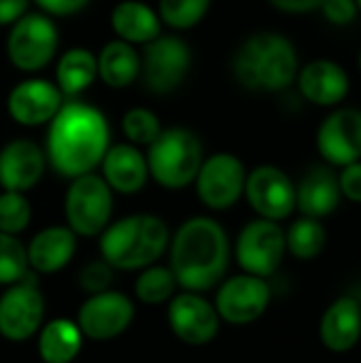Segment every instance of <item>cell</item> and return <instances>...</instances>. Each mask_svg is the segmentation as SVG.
<instances>
[{
	"label": "cell",
	"mask_w": 361,
	"mask_h": 363,
	"mask_svg": "<svg viewBox=\"0 0 361 363\" xmlns=\"http://www.w3.org/2000/svg\"><path fill=\"white\" fill-rule=\"evenodd\" d=\"M111 147L109 121L91 104L64 102L47 130V162L64 179L94 172Z\"/></svg>",
	"instance_id": "cell-1"
},
{
	"label": "cell",
	"mask_w": 361,
	"mask_h": 363,
	"mask_svg": "<svg viewBox=\"0 0 361 363\" xmlns=\"http://www.w3.org/2000/svg\"><path fill=\"white\" fill-rule=\"evenodd\" d=\"M170 270L183 291L204 294L228 274L232 247L226 228L213 217H191L179 225L168 245Z\"/></svg>",
	"instance_id": "cell-2"
},
{
	"label": "cell",
	"mask_w": 361,
	"mask_h": 363,
	"mask_svg": "<svg viewBox=\"0 0 361 363\" xmlns=\"http://www.w3.org/2000/svg\"><path fill=\"white\" fill-rule=\"evenodd\" d=\"M300 55L294 40L274 30H262L247 36L234 57L232 74L249 91L279 94L296 83Z\"/></svg>",
	"instance_id": "cell-3"
},
{
	"label": "cell",
	"mask_w": 361,
	"mask_h": 363,
	"mask_svg": "<svg viewBox=\"0 0 361 363\" xmlns=\"http://www.w3.org/2000/svg\"><path fill=\"white\" fill-rule=\"evenodd\" d=\"M170 230L157 215L136 213L106 225L100 234V257L121 272H138L168 251Z\"/></svg>",
	"instance_id": "cell-4"
},
{
	"label": "cell",
	"mask_w": 361,
	"mask_h": 363,
	"mask_svg": "<svg viewBox=\"0 0 361 363\" xmlns=\"http://www.w3.org/2000/svg\"><path fill=\"white\" fill-rule=\"evenodd\" d=\"M149 177L164 189H185L194 183L204 151L200 138L187 128H168L147 147Z\"/></svg>",
	"instance_id": "cell-5"
},
{
	"label": "cell",
	"mask_w": 361,
	"mask_h": 363,
	"mask_svg": "<svg viewBox=\"0 0 361 363\" xmlns=\"http://www.w3.org/2000/svg\"><path fill=\"white\" fill-rule=\"evenodd\" d=\"M70 181L72 183L64 196L66 225L81 238H96L111 223L115 208L113 189L100 174L94 172Z\"/></svg>",
	"instance_id": "cell-6"
},
{
	"label": "cell",
	"mask_w": 361,
	"mask_h": 363,
	"mask_svg": "<svg viewBox=\"0 0 361 363\" xmlns=\"http://www.w3.org/2000/svg\"><path fill=\"white\" fill-rule=\"evenodd\" d=\"M57 26L45 13L21 15L6 36V57L19 72H38L47 68L57 53Z\"/></svg>",
	"instance_id": "cell-7"
},
{
	"label": "cell",
	"mask_w": 361,
	"mask_h": 363,
	"mask_svg": "<svg viewBox=\"0 0 361 363\" xmlns=\"http://www.w3.org/2000/svg\"><path fill=\"white\" fill-rule=\"evenodd\" d=\"M234 257L243 272L270 279L279 272L287 257L285 230L279 221L255 217L245 223L236 236Z\"/></svg>",
	"instance_id": "cell-8"
},
{
	"label": "cell",
	"mask_w": 361,
	"mask_h": 363,
	"mask_svg": "<svg viewBox=\"0 0 361 363\" xmlns=\"http://www.w3.org/2000/svg\"><path fill=\"white\" fill-rule=\"evenodd\" d=\"M191 68L189 45L174 34H160L145 45L140 57V74L151 94L166 96L179 89Z\"/></svg>",
	"instance_id": "cell-9"
},
{
	"label": "cell",
	"mask_w": 361,
	"mask_h": 363,
	"mask_svg": "<svg viewBox=\"0 0 361 363\" xmlns=\"http://www.w3.org/2000/svg\"><path fill=\"white\" fill-rule=\"evenodd\" d=\"M272 302V287L268 279H260L247 272L223 279L217 285L215 308L223 323L251 325L266 315Z\"/></svg>",
	"instance_id": "cell-10"
},
{
	"label": "cell",
	"mask_w": 361,
	"mask_h": 363,
	"mask_svg": "<svg viewBox=\"0 0 361 363\" xmlns=\"http://www.w3.org/2000/svg\"><path fill=\"white\" fill-rule=\"evenodd\" d=\"M45 321V298L30 270L19 283L9 285L0 298V336L9 342H26L38 334Z\"/></svg>",
	"instance_id": "cell-11"
},
{
	"label": "cell",
	"mask_w": 361,
	"mask_h": 363,
	"mask_svg": "<svg viewBox=\"0 0 361 363\" xmlns=\"http://www.w3.org/2000/svg\"><path fill=\"white\" fill-rule=\"evenodd\" d=\"M247 172L243 160L234 153L221 151L209 155L194 179L198 200L211 211L232 208L245 196Z\"/></svg>",
	"instance_id": "cell-12"
},
{
	"label": "cell",
	"mask_w": 361,
	"mask_h": 363,
	"mask_svg": "<svg viewBox=\"0 0 361 363\" xmlns=\"http://www.w3.org/2000/svg\"><path fill=\"white\" fill-rule=\"evenodd\" d=\"M134 300L121 291L106 289L102 294L87 296V300L79 306L77 325L85 340L106 342L126 334L134 323Z\"/></svg>",
	"instance_id": "cell-13"
},
{
	"label": "cell",
	"mask_w": 361,
	"mask_h": 363,
	"mask_svg": "<svg viewBox=\"0 0 361 363\" xmlns=\"http://www.w3.org/2000/svg\"><path fill=\"white\" fill-rule=\"evenodd\" d=\"M243 198L262 219L281 223L296 213V183L274 164H260L247 172Z\"/></svg>",
	"instance_id": "cell-14"
},
{
	"label": "cell",
	"mask_w": 361,
	"mask_h": 363,
	"mask_svg": "<svg viewBox=\"0 0 361 363\" xmlns=\"http://www.w3.org/2000/svg\"><path fill=\"white\" fill-rule=\"evenodd\" d=\"M315 147L332 168H343L361 160V108L334 106L317 128Z\"/></svg>",
	"instance_id": "cell-15"
},
{
	"label": "cell",
	"mask_w": 361,
	"mask_h": 363,
	"mask_svg": "<svg viewBox=\"0 0 361 363\" xmlns=\"http://www.w3.org/2000/svg\"><path fill=\"white\" fill-rule=\"evenodd\" d=\"M168 325L181 342L189 347H204L217 338L221 319L215 304L202 294L181 291L168 302Z\"/></svg>",
	"instance_id": "cell-16"
},
{
	"label": "cell",
	"mask_w": 361,
	"mask_h": 363,
	"mask_svg": "<svg viewBox=\"0 0 361 363\" xmlns=\"http://www.w3.org/2000/svg\"><path fill=\"white\" fill-rule=\"evenodd\" d=\"M294 85L309 104L319 108L340 106L351 94V77L347 68L330 57H317L300 66Z\"/></svg>",
	"instance_id": "cell-17"
},
{
	"label": "cell",
	"mask_w": 361,
	"mask_h": 363,
	"mask_svg": "<svg viewBox=\"0 0 361 363\" xmlns=\"http://www.w3.org/2000/svg\"><path fill=\"white\" fill-rule=\"evenodd\" d=\"M64 104V94L47 79L19 81L6 96L9 117L23 128H38L49 123Z\"/></svg>",
	"instance_id": "cell-18"
},
{
	"label": "cell",
	"mask_w": 361,
	"mask_h": 363,
	"mask_svg": "<svg viewBox=\"0 0 361 363\" xmlns=\"http://www.w3.org/2000/svg\"><path fill=\"white\" fill-rule=\"evenodd\" d=\"M45 168V151L28 138H15L0 149V187L6 191H30L40 183Z\"/></svg>",
	"instance_id": "cell-19"
},
{
	"label": "cell",
	"mask_w": 361,
	"mask_h": 363,
	"mask_svg": "<svg viewBox=\"0 0 361 363\" xmlns=\"http://www.w3.org/2000/svg\"><path fill=\"white\" fill-rule=\"evenodd\" d=\"M319 340L328 353L347 355L361 340V304L353 296L336 298L319 319Z\"/></svg>",
	"instance_id": "cell-20"
},
{
	"label": "cell",
	"mask_w": 361,
	"mask_h": 363,
	"mask_svg": "<svg viewBox=\"0 0 361 363\" xmlns=\"http://www.w3.org/2000/svg\"><path fill=\"white\" fill-rule=\"evenodd\" d=\"M343 194L338 187L336 168L319 164L309 168L296 183V211L304 217L326 219L338 211Z\"/></svg>",
	"instance_id": "cell-21"
},
{
	"label": "cell",
	"mask_w": 361,
	"mask_h": 363,
	"mask_svg": "<svg viewBox=\"0 0 361 363\" xmlns=\"http://www.w3.org/2000/svg\"><path fill=\"white\" fill-rule=\"evenodd\" d=\"M79 236L68 225L43 228L28 245L26 259L34 274H57L77 255Z\"/></svg>",
	"instance_id": "cell-22"
},
{
	"label": "cell",
	"mask_w": 361,
	"mask_h": 363,
	"mask_svg": "<svg viewBox=\"0 0 361 363\" xmlns=\"http://www.w3.org/2000/svg\"><path fill=\"white\" fill-rule=\"evenodd\" d=\"M102 179L113 189V194L132 196L138 194L149 179V166L145 153L134 145H113L106 149L102 162Z\"/></svg>",
	"instance_id": "cell-23"
},
{
	"label": "cell",
	"mask_w": 361,
	"mask_h": 363,
	"mask_svg": "<svg viewBox=\"0 0 361 363\" xmlns=\"http://www.w3.org/2000/svg\"><path fill=\"white\" fill-rule=\"evenodd\" d=\"M111 28L123 43L147 45L162 34V19L140 0H121L111 11Z\"/></svg>",
	"instance_id": "cell-24"
},
{
	"label": "cell",
	"mask_w": 361,
	"mask_h": 363,
	"mask_svg": "<svg viewBox=\"0 0 361 363\" xmlns=\"http://www.w3.org/2000/svg\"><path fill=\"white\" fill-rule=\"evenodd\" d=\"M36 336V349L43 363H72L85 342L77 321L64 317L45 323Z\"/></svg>",
	"instance_id": "cell-25"
},
{
	"label": "cell",
	"mask_w": 361,
	"mask_h": 363,
	"mask_svg": "<svg viewBox=\"0 0 361 363\" xmlns=\"http://www.w3.org/2000/svg\"><path fill=\"white\" fill-rule=\"evenodd\" d=\"M96 62L98 77L111 89L130 87L140 74V55L136 53L134 45L123 43L119 38L109 40L96 55Z\"/></svg>",
	"instance_id": "cell-26"
},
{
	"label": "cell",
	"mask_w": 361,
	"mask_h": 363,
	"mask_svg": "<svg viewBox=\"0 0 361 363\" xmlns=\"http://www.w3.org/2000/svg\"><path fill=\"white\" fill-rule=\"evenodd\" d=\"M98 79V62L96 55L85 47H72L62 53L55 64V85L68 96L77 98Z\"/></svg>",
	"instance_id": "cell-27"
},
{
	"label": "cell",
	"mask_w": 361,
	"mask_h": 363,
	"mask_svg": "<svg viewBox=\"0 0 361 363\" xmlns=\"http://www.w3.org/2000/svg\"><path fill=\"white\" fill-rule=\"evenodd\" d=\"M285 245H287V253L298 262L317 259L328 245V232L323 221L300 215L285 230Z\"/></svg>",
	"instance_id": "cell-28"
},
{
	"label": "cell",
	"mask_w": 361,
	"mask_h": 363,
	"mask_svg": "<svg viewBox=\"0 0 361 363\" xmlns=\"http://www.w3.org/2000/svg\"><path fill=\"white\" fill-rule=\"evenodd\" d=\"M138 272L140 274L134 283V296L138 302L147 306H160V304H168L177 296L179 285L168 266L153 264Z\"/></svg>",
	"instance_id": "cell-29"
},
{
	"label": "cell",
	"mask_w": 361,
	"mask_h": 363,
	"mask_svg": "<svg viewBox=\"0 0 361 363\" xmlns=\"http://www.w3.org/2000/svg\"><path fill=\"white\" fill-rule=\"evenodd\" d=\"M211 9V0H160L157 15L172 30H189L198 26Z\"/></svg>",
	"instance_id": "cell-30"
},
{
	"label": "cell",
	"mask_w": 361,
	"mask_h": 363,
	"mask_svg": "<svg viewBox=\"0 0 361 363\" xmlns=\"http://www.w3.org/2000/svg\"><path fill=\"white\" fill-rule=\"evenodd\" d=\"M121 130H123V134H126L130 145H134V147H149L160 136V132L164 128L160 123V117L153 111H149L145 106H134V108H130L123 115Z\"/></svg>",
	"instance_id": "cell-31"
},
{
	"label": "cell",
	"mask_w": 361,
	"mask_h": 363,
	"mask_svg": "<svg viewBox=\"0 0 361 363\" xmlns=\"http://www.w3.org/2000/svg\"><path fill=\"white\" fill-rule=\"evenodd\" d=\"M32 221V206L26 194L21 191H6L0 194V232L19 236L28 230Z\"/></svg>",
	"instance_id": "cell-32"
},
{
	"label": "cell",
	"mask_w": 361,
	"mask_h": 363,
	"mask_svg": "<svg viewBox=\"0 0 361 363\" xmlns=\"http://www.w3.org/2000/svg\"><path fill=\"white\" fill-rule=\"evenodd\" d=\"M30 272L26 259V245L11 234L0 232V285L19 283Z\"/></svg>",
	"instance_id": "cell-33"
},
{
	"label": "cell",
	"mask_w": 361,
	"mask_h": 363,
	"mask_svg": "<svg viewBox=\"0 0 361 363\" xmlns=\"http://www.w3.org/2000/svg\"><path fill=\"white\" fill-rule=\"evenodd\" d=\"M113 279H115V268L111 264H106L102 257L100 259H91L89 264H85L79 270V277H77L81 291L87 294V296L102 294V291L111 289Z\"/></svg>",
	"instance_id": "cell-34"
},
{
	"label": "cell",
	"mask_w": 361,
	"mask_h": 363,
	"mask_svg": "<svg viewBox=\"0 0 361 363\" xmlns=\"http://www.w3.org/2000/svg\"><path fill=\"white\" fill-rule=\"evenodd\" d=\"M319 11L326 17V21L336 28L351 26L360 17V9L355 0H323Z\"/></svg>",
	"instance_id": "cell-35"
},
{
	"label": "cell",
	"mask_w": 361,
	"mask_h": 363,
	"mask_svg": "<svg viewBox=\"0 0 361 363\" xmlns=\"http://www.w3.org/2000/svg\"><path fill=\"white\" fill-rule=\"evenodd\" d=\"M336 174H338V187L343 200L361 204V160L347 164L343 168H336Z\"/></svg>",
	"instance_id": "cell-36"
},
{
	"label": "cell",
	"mask_w": 361,
	"mask_h": 363,
	"mask_svg": "<svg viewBox=\"0 0 361 363\" xmlns=\"http://www.w3.org/2000/svg\"><path fill=\"white\" fill-rule=\"evenodd\" d=\"M49 17H70L81 13L91 0H34Z\"/></svg>",
	"instance_id": "cell-37"
},
{
	"label": "cell",
	"mask_w": 361,
	"mask_h": 363,
	"mask_svg": "<svg viewBox=\"0 0 361 363\" xmlns=\"http://www.w3.org/2000/svg\"><path fill=\"white\" fill-rule=\"evenodd\" d=\"M323 0H268L270 6H274L281 13H289V15H304V13H313L319 11Z\"/></svg>",
	"instance_id": "cell-38"
},
{
	"label": "cell",
	"mask_w": 361,
	"mask_h": 363,
	"mask_svg": "<svg viewBox=\"0 0 361 363\" xmlns=\"http://www.w3.org/2000/svg\"><path fill=\"white\" fill-rule=\"evenodd\" d=\"M30 0H0V26H13L28 13Z\"/></svg>",
	"instance_id": "cell-39"
},
{
	"label": "cell",
	"mask_w": 361,
	"mask_h": 363,
	"mask_svg": "<svg viewBox=\"0 0 361 363\" xmlns=\"http://www.w3.org/2000/svg\"><path fill=\"white\" fill-rule=\"evenodd\" d=\"M357 68H360V72H361V49H360V53H357Z\"/></svg>",
	"instance_id": "cell-40"
},
{
	"label": "cell",
	"mask_w": 361,
	"mask_h": 363,
	"mask_svg": "<svg viewBox=\"0 0 361 363\" xmlns=\"http://www.w3.org/2000/svg\"><path fill=\"white\" fill-rule=\"evenodd\" d=\"M357 2V9H360V15H361V0H355Z\"/></svg>",
	"instance_id": "cell-41"
}]
</instances>
